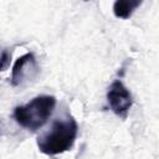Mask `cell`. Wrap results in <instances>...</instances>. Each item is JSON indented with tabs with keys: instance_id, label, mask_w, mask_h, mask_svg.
<instances>
[{
	"instance_id": "cell-2",
	"label": "cell",
	"mask_w": 159,
	"mask_h": 159,
	"mask_svg": "<svg viewBox=\"0 0 159 159\" xmlns=\"http://www.w3.org/2000/svg\"><path fill=\"white\" fill-rule=\"evenodd\" d=\"M55 107L56 98L53 96L41 94L34 97L26 104L15 107L12 116L19 125L35 132L47 122Z\"/></svg>"
},
{
	"instance_id": "cell-1",
	"label": "cell",
	"mask_w": 159,
	"mask_h": 159,
	"mask_svg": "<svg viewBox=\"0 0 159 159\" xmlns=\"http://www.w3.org/2000/svg\"><path fill=\"white\" fill-rule=\"evenodd\" d=\"M78 133L76 119L68 116L65 119H56L48 132L37 138V148L46 155L62 154L72 148Z\"/></svg>"
},
{
	"instance_id": "cell-5",
	"label": "cell",
	"mask_w": 159,
	"mask_h": 159,
	"mask_svg": "<svg viewBox=\"0 0 159 159\" xmlns=\"http://www.w3.org/2000/svg\"><path fill=\"white\" fill-rule=\"evenodd\" d=\"M142 1L138 0H117L113 4V14L118 19H129Z\"/></svg>"
},
{
	"instance_id": "cell-4",
	"label": "cell",
	"mask_w": 159,
	"mask_h": 159,
	"mask_svg": "<svg viewBox=\"0 0 159 159\" xmlns=\"http://www.w3.org/2000/svg\"><path fill=\"white\" fill-rule=\"evenodd\" d=\"M39 71L35 55L32 52H27L15 61L11 71V84L15 87L22 86L32 81L39 75Z\"/></svg>"
},
{
	"instance_id": "cell-3",
	"label": "cell",
	"mask_w": 159,
	"mask_h": 159,
	"mask_svg": "<svg viewBox=\"0 0 159 159\" xmlns=\"http://www.w3.org/2000/svg\"><path fill=\"white\" fill-rule=\"evenodd\" d=\"M107 102L111 111L116 116L124 119L127 118L128 112L133 104V97L124 83L120 80H116L108 87Z\"/></svg>"
},
{
	"instance_id": "cell-6",
	"label": "cell",
	"mask_w": 159,
	"mask_h": 159,
	"mask_svg": "<svg viewBox=\"0 0 159 159\" xmlns=\"http://www.w3.org/2000/svg\"><path fill=\"white\" fill-rule=\"evenodd\" d=\"M10 60H11V52L4 50L1 52V71H5L7 68V66L10 65Z\"/></svg>"
}]
</instances>
